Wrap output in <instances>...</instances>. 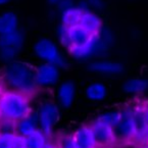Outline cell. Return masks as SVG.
I'll list each match as a JSON object with an SVG mask.
<instances>
[{
    "mask_svg": "<svg viewBox=\"0 0 148 148\" xmlns=\"http://www.w3.org/2000/svg\"><path fill=\"white\" fill-rule=\"evenodd\" d=\"M2 81L8 91L29 95L38 87L36 84V69L24 61L13 60L5 66Z\"/></svg>",
    "mask_w": 148,
    "mask_h": 148,
    "instance_id": "obj_1",
    "label": "cell"
},
{
    "mask_svg": "<svg viewBox=\"0 0 148 148\" xmlns=\"http://www.w3.org/2000/svg\"><path fill=\"white\" fill-rule=\"evenodd\" d=\"M12 148H27L25 137L18 135V134H14L12 141Z\"/></svg>",
    "mask_w": 148,
    "mask_h": 148,
    "instance_id": "obj_28",
    "label": "cell"
},
{
    "mask_svg": "<svg viewBox=\"0 0 148 148\" xmlns=\"http://www.w3.org/2000/svg\"><path fill=\"white\" fill-rule=\"evenodd\" d=\"M44 148H58V146L56 145V144L52 143V142H48L46 143V145L44 146Z\"/></svg>",
    "mask_w": 148,
    "mask_h": 148,
    "instance_id": "obj_31",
    "label": "cell"
},
{
    "mask_svg": "<svg viewBox=\"0 0 148 148\" xmlns=\"http://www.w3.org/2000/svg\"><path fill=\"white\" fill-rule=\"evenodd\" d=\"M74 140L78 148H97L91 126H83L76 131Z\"/></svg>",
    "mask_w": 148,
    "mask_h": 148,
    "instance_id": "obj_10",
    "label": "cell"
},
{
    "mask_svg": "<svg viewBox=\"0 0 148 148\" xmlns=\"http://www.w3.org/2000/svg\"><path fill=\"white\" fill-rule=\"evenodd\" d=\"M38 126L39 122L37 112H30L24 119L16 122V134L23 137H27L38 130Z\"/></svg>",
    "mask_w": 148,
    "mask_h": 148,
    "instance_id": "obj_11",
    "label": "cell"
},
{
    "mask_svg": "<svg viewBox=\"0 0 148 148\" xmlns=\"http://www.w3.org/2000/svg\"><path fill=\"white\" fill-rule=\"evenodd\" d=\"M59 79L58 68L51 63H43L36 69V84L39 87H51Z\"/></svg>",
    "mask_w": 148,
    "mask_h": 148,
    "instance_id": "obj_6",
    "label": "cell"
},
{
    "mask_svg": "<svg viewBox=\"0 0 148 148\" xmlns=\"http://www.w3.org/2000/svg\"><path fill=\"white\" fill-rule=\"evenodd\" d=\"M76 95V86L72 81H68L62 83L58 88L57 96L59 103L64 108H69L73 104Z\"/></svg>",
    "mask_w": 148,
    "mask_h": 148,
    "instance_id": "obj_12",
    "label": "cell"
},
{
    "mask_svg": "<svg viewBox=\"0 0 148 148\" xmlns=\"http://www.w3.org/2000/svg\"><path fill=\"white\" fill-rule=\"evenodd\" d=\"M83 11L85 10H83L80 7H74V6L64 10L62 12V18H62V25L66 26L68 28L78 26Z\"/></svg>",
    "mask_w": 148,
    "mask_h": 148,
    "instance_id": "obj_20",
    "label": "cell"
},
{
    "mask_svg": "<svg viewBox=\"0 0 148 148\" xmlns=\"http://www.w3.org/2000/svg\"><path fill=\"white\" fill-rule=\"evenodd\" d=\"M34 52L40 59L47 63L54 64L58 69H64L68 66V63L59 53L54 42L47 38H43L36 42L34 45Z\"/></svg>",
    "mask_w": 148,
    "mask_h": 148,
    "instance_id": "obj_3",
    "label": "cell"
},
{
    "mask_svg": "<svg viewBox=\"0 0 148 148\" xmlns=\"http://www.w3.org/2000/svg\"><path fill=\"white\" fill-rule=\"evenodd\" d=\"M145 111V119H146V122H147V126H148V108L144 109Z\"/></svg>",
    "mask_w": 148,
    "mask_h": 148,
    "instance_id": "obj_34",
    "label": "cell"
},
{
    "mask_svg": "<svg viewBox=\"0 0 148 148\" xmlns=\"http://www.w3.org/2000/svg\"><path fill=\"white\" fill-rule=\"evenodd\" d=\"M98 44H99V38H98V35H95L84 46H80V47H71L70 48L71 54L74 57H76L77 59H86V58H88L90 55H92L94 52L97 51L96 49H97V47H98Z\"/></svg>",
    "mask_w": 148,
    "mask_h": 148,
    "instance_id": "obj_14",
    "label": "cell"
},
{
    "mask_svg": "<svg viewBox=\"0 0 148 148\" xmlns=\"http://www.w3.org/2000/svg\"><path fill=\"white\" fill-rule=\"evenodd\" d=\"M58 37L60 40L61 44L65 47H68L70 49L72 47L70 42V38H69V28L64 25H61L58 29Z\"/></svg>",
    "mask_w": 148,
    "mask_h": 148,
    "instance_id": "obj_25",
    "label": "cell"
},
{
    "mask_svg": "<svg viewBox=\"0 0 148 148\" xmlns=\"http://www.w3.org/2000/svg\"><path fill=\"white\" fill-rule=\"evenodd\" d=\"M116 141L127 142L135 136V126L133 121V110L125 109L122 111V116L119 124L113 128Z\"/></svg>",
    "mask_w": 148,
    "mask_h": 148,
    "instance_id": "obj_5",
    "label": "cell"
},
{
    "mask_svg": "<svg viewBox=\"0 0 148 148\" xmlns=\"http://www.w3.org/2000/svg\"><path fill=\"white\" fill-rule=\"evenodd\" d=\"M89 70L103 75H119L124 71V66L112 61H95L89 64Z\"/></svg>",
    "mask_w": 148,
    "mask_h": 148,
    "instance_id": "obj_13",
    "label": "cell"
},
{
    "mask_svg": "<svg viewBox=\"0 0 148 148\" xmlns=\"http://www.w3.org/2000/svg\"><path fill=\"white\" fill-rule=\"evenodd\" d=\"M93 36L84 30L82 27L74 26L69 28V38L72 47H80L87 44Z\"/></svg>",
    "mask_w": 148,
    "mask_h": 148,
    "instance_id": "obj_15",
    "label": "cell"
},
{
    "mask_svg": "<svg viewBox=\"0 0 148 148\" xmlns=\"http://www.w3.org/2000/svg\"><path fill=\"white\" fill-rule=\"evenodd\" d=\"M30 112L28 95L7 91L0 96V119L16 123Z\"/></svg>",
    "mask_w": 148,
    "mask_h": 148,
    "instance_id": "obj_2",
    "label": "cell"
},
{
    "mask_svg": "<svg viewBox=\"0 0 148 148\" xmlns=\"http://www.w3.org/2000/svg\"><path fill=\"white\" fill-rule=\"evenodd\" d=\"M20 50L14 49L10 47H3L0 48V60L4 61V62H11L14 60L16 55L18 54Z\"/></svg>",
    "mask_w": 148,
    "mask_h": 148,
    "instance_id": "obj_23",
    "label": "cell"
},
{
    "mask_svg": "<svg viewBox=\"0 0 148 148\" xmlns=\"http://www.w3.org/2000/svg\"><path fill=\"white\" fill-rule=\"evenodd\" d=\"M25 36L24 33L20 30H16L12 33H9L6 35L0 36V48L10 47L21 50L24 46Z\"/></svg>",
    "mask_w": 148,
    "mask_h": 148,
    "instance_id": "obj_16",
    "label": "cell"
},
{
    "mask_svg": "<svg viewBox=\"0 0 148 148\" xmlns=\"http://www.w3.org/2000/svg\"><path fill=\"white\" fill-rule=\"evenodd\" d=\"M79 26L82 27L84 30L87 31L92 36H95L98 35V33L100 32L101 27H102V22L95 13L85 10L82 13Z\"/></svg>",
    "mask_w": 148,
    "mask_h": 148,
    "instance_id": "obj_9",
    "label": "cell"
},
{
    "mask_svg": "<svg viewBox=\"0 0 148 148\" xmlns=\"http://www.w3.org/2000/svg\"><path fill=\"white\" fill-rule=\"evenodd\" d=\"M38 114L40 130L46 136L50 135L53 127L55 126L59 119V108L53 102H45L40 106Z\"/></svg>",
    "mask_w": 148,
    "mask_h": 148,
    "instance_id": "obj_4",
    "label": "cell"
},
{
    "mask_svg": "<svg viewBox=\"0 0 148 148\" xmlns=\"http://www.w3.org/2000/svg\"><path fill=\"white\" fill-rule=\"evenodd\" d=\"M89 3L92 5V6L98 7V8H100V7H101V4H102V2H101V0H89Z\"/></svg>",
    "mask_w": 148,
    "mask_h": 148,
    "instance_id": "obj_30",
    "label": "cell"
},
{
    "mask_svg": "<svg viewBox=\"0 0 148 148\" xmlns=\"http://www.w3.org/2000/svg\"><path fill=\"white\" fill-rule=\"evenodd\" d=\"M61 1H62V0H48V2L53 5H57L59 2H61Z\"/></svg>",
    "mask_w": 148,
    "mask_h": 148,
    "instance_id": "obj_32",
    "label": "cell"
},
{
    "mask_svg": "<svg viewBox=\"0 0 148 148\" xmlns=\"http://www.w3.org/2000/svg\"><path fill=\"white\" fill-rule=\"evenodd\" d=\"M58 148H78L73 136H63L58 144Z\"/></svg>",
    "mask_w": 148,
    "mask_h": 148,
    "instance_id": "obj_26",
    "label": "cell"
},
{
    "mask_svg": "<svg viewBox=\"0 0 148 148\" xmlns=\"http://www.w3.org/2000/svg\"><path fill=\"white\" fill-rule=\"evenodd\" d=\"M57 5H58L59 8L62 10V12L64 10H66V9H69V8H71V7L74 6V4H73V2H72V0H62V1H61V2H59Z\"/></svg>",
    "mask_w": 148,
    "mask_h": 148,
    "instance_id": "obj_29",
    "label": "cell"
},
{
    "mask_svg": "<svg viewBox=\"0 0 148 148\" xmlns=\"http://www.w3.org/2000/svg\"><path fill=\"white\" fill-rule=\"evenodd\" d=\"M133 121L135 126V136L133 139L139 143L148 142V126L144 109H137L133 111Z\"/></svg>",
    "mask_w": 148,
    "mask_h": 148,
    "instance_id": "obj_8",
    "label": "cell"
},
{
    "mask_svg": "<svg viewBox=\"0 0 148 148\" xmlns=\"http://www.w3.org/2000/svg\"><path fill=\"white\" fill-rule=\"evenodd\" d=\"M123 89L128 94H140L148 89V80L145 79H131L123 86Z\"/></svg>",
    "mask_w": 148,
    "mask_h": 148,
    "instance_id": "obj_19",
    "label": "cell"
},
{
    "mask_svg": "<svg viewBox=\"0 0 148 148\" xmlns=\"http://www.w3.org/2000/svg\"><path fill=\"white\" fill-rule=\"evenodd\" d=\"M97 147H108L116 142L113 128L96 121L91 126Z\"/></svg>",
    "mask_w": 148,
    "mask_h": 148,
    "instance_id": "obj_7",
    "label": "cell"
},
{
    "mask_svg": "<svg viewBox=\"0 0 148 148\" xmlns=\"http://www.w3.org/2000/svg\"><path fill=\"white\" fill-rule=\"evenodd\" d=\"M18 15L11 11L0 13V36L6 35L18 30Z\"/></svg>",
    "mask_w": 148,
    "mask_h": 148,
    "instance_id": "obj_17",
    "label": "cell"
},
{
    "mask_svg": "<svg viewBox=\"0 0 148 148\" xmlns=\"http://www.w3.org/2000/svg\"><path fill=\"white\" fill-rule=\"evenodd\" d=\"M121 116H122V112H120V111H109V112L102 113L97 119V122L109 126L111 128H114L120 122Z\"/></svg>",
    "mask_w": 148,
    "mask_h": 148,
    "instance_id": "obj_22",
    "label": "cell"
},
{
    "mask_svg": "<svg viewBox=\"0 0 148 148\" xmlns=\"http://www.w3.org/2000/svg\"><path fill=\"white\" fill-rule=\"evenodd\" d=\"M14 134H0V148H12Z\"/></svg>",
    "mask_w": 148,
    "mask_h": 148,
    "instance_id": "obj_27",
    "label": "cell"
},
{
    "mask_svg": "<svg viewBox=\"0 0 148 148\" xmlns=\"http://www.w3.org/2000/svg\"><path fill=\"white\" fill-rule=\"evenodd\" d=\"M0 134H16V123L0 119Z\"/></svg>",
    "mask_w": 148,
    "mask_h": 148,
    "instance_id": "obj_24",
    "label": "cell"
},
{
    "mask_svg": "<svg viewBox=\"0 0 148 148\" xmlns=\"http://www.w3.org/2000/svg\"><path fill=\"white\" fill-rule=\"evenodd\" d=\"M86 97L90 101H102L107 94V89L101 83H92L85 90Z\"/></svg>",
    "mask_w": 148,
    "mask_h": 148,
    "instance_id": "obj_18",
    "label": "cell"
},
{
    "mask_svg": "<svg viewBox=\"0 0 148 148\" xmlns=\"http://www.w3.org/2000/svg\"><path fill=\"white\" fill-rule=\"evenodd\" d=\"M9 1H11V0H0V5L6 4V3H8Z\"/></svg>",
    "mask_w": 148,
    "mask_h": 148,
    "instance_id": "obj_33",
    "label": "cell"
},
{
    "mask_svg": "<svg viewBox=\"0 0 148 148\" xmlns=\"http://www.w3.org/2000/svg\"><path fill=\"white\" fill-rule=\"evenodd\" d=\"M26 139V147L27 148H44L47 143L46 135L40 129L33 132L31 135L25 137Z\"/></svg>",
    "mask_w": 148,
    "mask_h": 148,
    "instance_id": "obj_21",
    "label": "cell"
}]
</instances>
